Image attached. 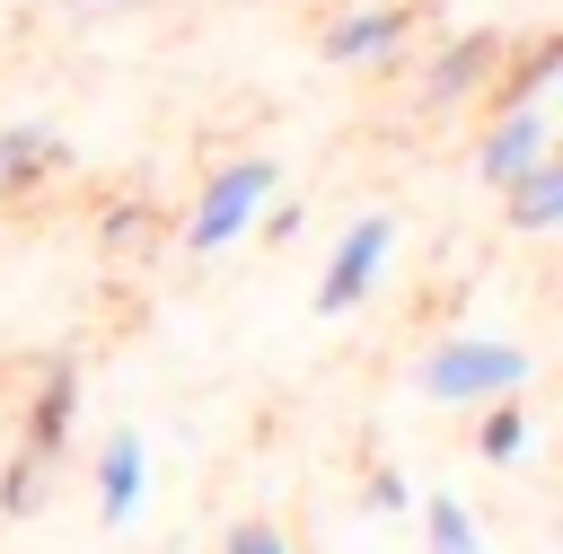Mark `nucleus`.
Listing matches in <instances>:
<instances>
[{
  "instance_id": "1",
  "label": "nucleus",
  "mask_w": 563,
  "mask_h": 554,
  "mask_svg": "<svg viewBox=\"0 0 563 554\" xmlns=\"http://www.w3.org/2000/svg\"><path fill=\"white\" fill-rule=\"evenodd\" d=\"M528 343H510V334H449V343H431L422 352V396L431 405H493V396H519L528 387Z\"/></svg>"
},
{
  "instance_id": "2",
  "label": "nucleus",
  "mask_w": 563,
  "mask_h": 554,
  "mask_svg": "<svg viewBox=\"0 0 563 554\" xmlns=\"http://www.w3.org/2000/svg\"><path fill=\"white\" fill-rule=\"evenodd\" d=\"M273 193H282V158H229V167H211L202 193H194V211H185V246H194V255L238 246Z\"/></svg>"
},
{
  "instance_id": "3",
  "label": "nucleus",
  "mask_w": 563,
  "mask_h": 554,
  "mask_svg": "<svg viewBox=\"0 0 563 554\" xmlns=\"http://www.w3.org/2000/svg\"><path fill=\"white\" fill-rule=\"evenodd\" d=\"M387 255H396V211H361V220L334 237L325 273H317V317H352V308L378 290Z\"/></svg>"
},
{
  "instance_id": "4",
  "label": "nucleus",
  "mask_w": 563,
  "mask_h": 554,
  "mask_svg": "<svg viewBox=\"0 0 563 554\" xmlns=\"http://www.w3.org/2000/svg\"><path fill=\"white\" fill-rule=\"evenodd\" d=\"M501 44H510L501 26H457V35L422 62V106H431V114H457L466 97H484L493 70H501Z\"/></svg>"
},
{
  "instance_id": "5",
  "label": "nucleus",
  "mask_w": 563,
  "mask_h": 554,
  "mask_svg": "<svg viewBox=\"0 0 563 554\" xmlns=\"http://www.w3.org/2000/svg\"><path fill=\"white\" fill-rule=\"evenodd\" d=\"M70 422H79V361L62 352V361H44L35 369V396H26V457H44V466H62V448H70Z\"/></svg>"
},
{
  "instance_id": "6",
  "label": "nucleus",
  "mask_w": 563,
  "mask_h": 554,
  "mask_svg": "<svg viewBox=\"0 0 563 554\" xmlns=\"http://www.w3.org/2000/svg\"><path fill=\"white\" fill-rule=\"evenodd\" d=\"M413 26H422V18H413L405 0H378V9H343V18L317 35V53H325V62H343V70H352V62H387V53H405V35H413Z\"/></svg>"
},
{
  "instance_id": "7",
  "label": "nucleus",
  "mask_w": 563,
  "mask_h": 554,
  "mask_svg": "<svg viewBox=\"0 0 563 554\" xmlns=\"http://www.w3.org/2000/svg\"><path fill=\"white\" fill-rule=\"evenodd\" d=\"M554 149V123H545V106H493V123H484V141H475V167H484V185H510L528 158H545Z\"/></svg>"
},
{
  "instance_id": "8",
  "label": "nucleus",
  "mask_w": 563,
  "mask_h": 554,
  "mask_svg": "<svg viewBox=\"0 0 563 554\" xmlns=\"http://www.w3.org/2000/svg\"><path fill=\"white\" fill-rule=\"evenodd\" d=\"M70 167V149H62V132L44 123V114H26V123H0V202H26L35 185H53Z\"/></svg>"
},
{
  "instance_id": "9",
  "label": "nucleus",
  "mask_w": 563,
  "mask_h": 554,
  "mask_svg": "<svg viewBox=\"0 0 563 554\" xmlns=\"http://www.w3.org/2000/svg\"><path fill=\"white\" fill-rule=\"evenodd\" d=\"M563 79V35H528V44H501V70H493V106H545V88Z\"/></svg>"
},
{
  "instance_id": "10",
  "label": "nucleus",
  "mask_w": 563,
  "mask_h": 554,
  "mask_svg": "<svg viewBox=\"0 0 563 554\" xmlns=\"http://www.w3.org/2000/svg\"><path fill=\"white\" fill-rule=\"evenodd\" d=\"M501 193V220L519 229V237H545V229H563V158L545 149V158H528L510 185H493Z\"/></svg>"
},
{
  "instance_id": "11",
  "label": "nucleus",
  "mask_w": 563,
  "mask_h": 554,
  "mask_svg": "<svg viewBox=\"0 0 563 554\" xmlns=\"http://www.w3.org/2000/svg\"><path fill=\"white\" fill-rule=\"evenodd\" d=\"M141 492H150V448H141V431H114V440L97 448V519L123 528V519L141 510Z\"/></svg>"
},
{
  "instance_id": "12",
  "label": "nucleus",
  "mask_w": 563,
  "mask_h": 554,
  "mask_svg": "<svg viewBox=\"0 0 563 554\" xmlns=\"http://www.w3.org/2000/svg\"><path fill=\"white\" fill-rule=\"evenodd\" d=\"M484 422H475V457L484 466H519L528 457V405L519 396H493V405H475Z\"/></svg>"
},
{
  "instance_id": "13",
  "label": "nucleus",
  "mask_w": 563,
  "mask_h": 554,
  "mask_svg": "<svg viewBox=\"0 0 563 554\" xmlns=\"http://www.w3.org/2000/svg\"><path fill=\"white\" fill-rule=\"evenodd\" d=\"M422 554H484L475 510H466L457 492H431V501H422Z\"/></svg>"
},
{
  "instance_id": "14",
  "label": "nucleus",
  "mask_w": 563,
  "mask_h": 554,
  "mask_svg": "<svg viewBox=\"0 0 563 554\" xmlns=\"http://www.w3.org/2000/svg\"><path fill=\"white\" fill-rule=\"evenodd\" d=\"M150 237H158V211H150V202H132V193H123V202H106V211H97V246H106V255H141Z\"/></svg>"
},
{
  "instance_id": "15",
  "label": "nucleus",
  "mask_w": 563,
  "mask_h": 554,
  "mask_svg": "<svg viewBox=\"0 0 563 554\" xmlns=\"http://www.w3.org/2000/svg\"><path fill=\"white\" fill-rule=\"evenodd\" d=\"M44 484H53V466L26 457V448H9V457H0V519H35Z\"/></svg>"
},
{
  "instance_id": "16",
  "label": "nucleus",
  "mask_w": 563,
  "mask_h": 554,
  "mask_svg": "<svg viewBox=\"0 0 563 554\" xmlns=\"http://www.w3.org/2000/svg\"><path fill=\"white\" fill-rule=\"evenodd\" d=\"M361 510H369V519H405V510H413L405 475H396V466H369V475H361Z\"/></svg>"
},
{
  "instance_id": "17",
  "label": "nucleus",
  "mask_w": 563,
  "mask_h": 554,
  "mask_svg": "<svg viewBox=\"0 0 563 554\" xmlns=\"http://www.w3.org/2000/svg\"><path fill=\"white\" fill-rule=\"evenodd\" d=\"M220 554H290V536H282L273 519H238V528L220 536Z\"/></svg>"
},
{
  "instance_id": "18",
  "label": "nucleus",
  "mask_w": 563,
  "mask_h": 554,
  "mask_svg": "<svg viewBox=\"0 0 563 554\" xmlns=\"http://www.w3.org/2000/svg\"><path fill=\"white\" fill-rule=\"evenodd\" d=\"M123 9H158V0H70V18H123Z\"/></svg>"
}]
</instances>
